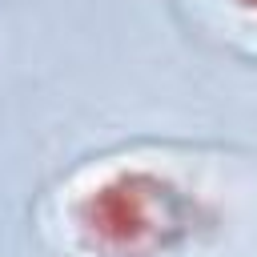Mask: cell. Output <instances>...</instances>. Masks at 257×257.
Wrapping results in <instances>:
<instances>
[{"label":"cell","mask_w":257,"mask_h":257,"mask_svg":"<svg viewBox=\"0 0 257 257\" xmlns=\"http://www.w3.org/2000/svg\"><path fill=\"white\" fill-rule=\"evenodd\" d=\"M84 225L112 249H141L157 237V197L145 193L137 177H120L88 197Z\"/></svg>","instance_id":"6da1fadb"},{"label":"cell","mask_w":257,"mask_h":257,"mask_svg":"<svg viewBox=\"0 0 257 257\" xmlns=\"http://www.w3.org/2000/svg\"><path fill=\"white\" fill-rule=\"evenodd\" d=\"M253 4H257V0H253Z\"/></svg>","instance_id":"7a4b0ae2"}]
</instances>
